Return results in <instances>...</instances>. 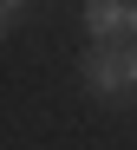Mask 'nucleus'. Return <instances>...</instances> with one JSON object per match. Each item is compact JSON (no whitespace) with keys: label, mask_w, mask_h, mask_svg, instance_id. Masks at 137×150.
I'll return each instance as SVG.
<instances>
[{"label":"nucleus","mask_w":137,"mask_h":150,"mask_svg":"<svg viewBox=\"0 0 137 150\" xmlns=\"http://www.w3.org/2000/svg\"><path fill=\"white\" fill-rule=\"evenodd\" d=\"M85 26L98 33L92 46H131V33H137V7H131V0H85Z\"/></svg>","instance_id":"f03ea898"},{"label":"nucleus","mask_w":137,"mask_h":150,"mask_svg":"<svg viewBox=\"0 0 137 150\" xmlns=\"http://www.w3.org/2000/svg\"><path fill=\"white\" fill-rule=\"evenodd\" d=\"M20 7H26V0H0V33H7L13 20H20Z\"/></svg>","instance_id":"7ed1b4c3"},{"label":"nucleus","mask_w":137,"mask_h":150,"mask_svg":"<svg viewBox=\"0 0 137 150\" xmlns=\"http://www.w3.org/2000/svg\"><path fill=\"white\" fill-rule=\"evenodd\" d=\"M78 72H85V85L104 91V98H124V91L137 85V59H131V46H92Z\"/></svg>","instance_id":"f257e3e1"}]
</instances>
